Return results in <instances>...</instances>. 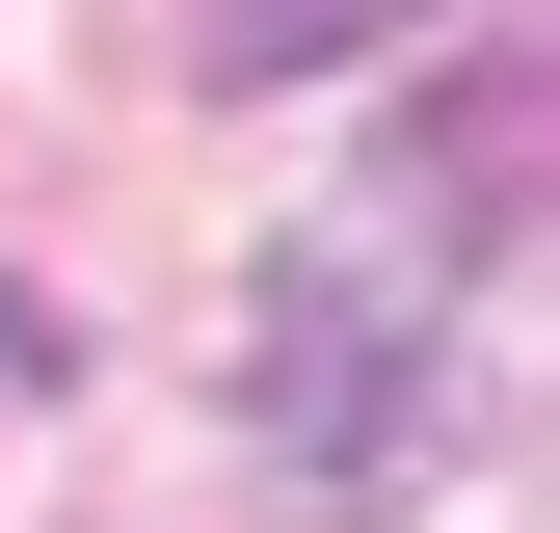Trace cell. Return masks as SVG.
<instances>
[{"mask_svg": "<svg viewBox=\"0 0 560 533\" xmlns=\"http://www.w3.org/2000/svg\"><path fill=\"white\" fill-rule=\"evenodd\" d=\"M480 214H508V161L454 187V133H400L347 214L267 240V294H241V400H267L294 533H374V507H400V453H428V400H454V266H428V240H480Z\"/></svg>", "mask_w": 560, "mask_h": 533, "instance_id": "6da1fadb", "label": "cell"}, {"mask_svg": "<svg viewBox=\"0 0 560 533\" xmlns=\"http://www.w3.org/2000/svg\"><path fill=\"white\" fill-rule=\"evenodd\" d=\"M374 27H428V0H214V81H320V54H374Z\"/></svg>", "mask_w": 560, "mask_h": 533, "instance_id": "7a4b0ae2", "label": "cell"}]
</instances>
